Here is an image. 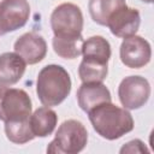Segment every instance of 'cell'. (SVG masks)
<instances>
[{"mask_svg":"<svg viewBox=\"0 0 154 154\" xmlns=\"http://www.w3.org/2000/svg\"><path fill=\"white\" fill-rule=\"evenodd\" d=\"M89 120L102 138L114 141L134 130V118L131 113L109 102H102L88 112Z\"/></svg>","mask_w":154,"mask_h":154,"instance_id":"1","label":"cell"},{"mask_svg":"<svg viewBox=\"0 0 154 154\" xmlns=\"http://www.w3.org/2000/svg\"><path fill=\"white\" fill-rule=\"evenodd\" d=\"M71 77L60 65L51 64L43 66L36 79V94L43 106L53 107L60 105L71 91Z\"/></svg>","mask_w":154,"mask_h":154,"instance_id":"2","label":"cell"},{"mask_svg":"<svg viewBox=\"0 0 154 154\" xmlns=\"http://www.w3.org/2000/svg\"><path fill=\"white\" fill-rule=\"evenodd\" d=\"M88 142V131L85 126L76 119L63 122L48 144L47 153L52 154H77L82 152Z\"/></svg>","mask_w":154,"mask_h":154,"instance_id":"3","label":"cell"},{"mask_svg":"<svg viewBox=\"0 0 154 154\" xmlns=\"http://www.w3.org/2000/svg\"><path fill=\"white\" fill-rule=\"evenodd\" d=\"M32 105L29 94L19 88L0 87V120L29 119Z\"/></svg>","mask_w":154,"mask_h":154,"instance_id":"4","label":"cell"},{"mask_svg":"<svg viewBox=\"0 0 154 154\" xmlns=\"http://www.w3.org/2000/svg\"><path fill=\"white\" fill-rule=\"evenodd\" d=\"M51 28L54 36L73 37L82 35L83 13L81 8L72 2L58 5L51 14Z\"/></svg>","mask_w":154,"mask_h":154,"instance_id":"5","label":"cell"},{"mask_svg":"<svg viewBox=\"0 0 154 154\" xmlns=\"http://www.w3.org/2000/svg\"><path fill=\"white\" fill-rule=\"evenodd\" d=\"M118 96L125 109H138L149 100L150 84L142 76L125 77L118 87Z\"/></svg>","mask_w":154,"mask_h":154,"instance_id":"6","label":"cell"},{"mask_svg":"<svg viewBox=\"0 0 154 154\" xmlns=\"http://www.w3.org/2000/svg\"><path fill=\"white\" fill-rule=\"evenodd\" d=\"M119 55L125 66L130 69H141L150 61L152 47L146 38L132 35L123 40L119 48Z\"/></svg>","mask_w":154,"mask_h":154,"instance_id":"7","label":"cell"},{"mask_svg":"<svg viewBox=\"0 0 154 154\" xmlns=\"http://www.w3.org/2000/svg\"><path fill=\"white\" fill-rule=\"evenodd\" d=\"M30 16L28 0H2L0 2V35L23 28Z\"/></svg>","mask_w":154,"mask_h":154,"instance_id":"8","label":"cell"},{"mask_svg":"<svg viewBox=\"0 0 154 154\" xmlns=\"http://www.w3.org/2000/svg\"><path fill=\"white\" fill-rule=\"evenodd\" d=\"M141 24V14L138 10L128 7V5L118 8L107 22L111 32L117 37H129L136 35Z\"/></svg>","mask_w":154,"mask_h":154,"instance_id":"9","label":"cell"},{"mask_svg":"<svg viewBox=\"0 0 154 154\" xmlns=\"http://www.w3.org/2000/svg\"><path fill=\"white\" fill-rule=\"evenodd\" d=\"M14 52L25 61V64L34 65L42 61L47 54V43L45 38L36 32H25L19 36L14 45Z\"/></svg>","mask_w":154,"mask_h":154,"instance_id":"10","label":"cell"},{"mask_svg":"<svg viewBox=\"0 0 154 154\" xmlns=\"http://www.w3.org/2000/svg\"><path fill=\"white\" fill-rule=\"evenodd\" d=\"M77 101L82 111L88 113L95 106L102 102L112 101L108 88L102 82H89L82 83L77 90Z\"/></svg>","mask_w":154,"mask_h":154,"instance_id":"11","label":"cell"},{"mask_svg":"<svg viewBox=\"0 0 154 154\" xmlns=\"http://www.w3.org/2000/svg\"><path fill=\"white\" fill-rule=\"evenodd\" d=\"M25 61L16 52L0 54V87H11L18 83L25 72Z\"/></svg>","mask_w":154,"mask_h":154,"instance_id":"12","label":"cell"},{"mask_svg":"<svg viewBox=\"0 0 154 154\" xmlns=\"http://www.w3.org/2000/svg\"><path fill=\"white\" fill-rule=\"evenodd\" d=\"M29 123L35 137H47L54 131L58 123V116L51 107L43 106L30 114Z\"/></svg>","mask_w":154,"mask_h":154,"instance_id":"13","label":"cell"},{"mask_svg":"<svg viewBox=\"0 0 154 154\" xmlns=\"http://www.w3.org/2000/svg\"><path fill=\"white\" fill-rule=\"evenodd\" d=\"M82 55L84 59L108 64V60L111 58V45L102 36H91L84 40L82 46Z\"/></svg>","mask_w":154,"mask_h":154,"instance_id":"14","label":"cell"},{"mask_svg":"<svg viewBox=\"0 0 154 154\" xmlns=\"http://www.w3.org/2000/svg\"><path fill=\"white\" fill-rule=\"evenodd\" d=\"M125 0H89L88 10L91 19L99 25H107L108 18L120 7L125 6Z\"/></svg>","mask_w":154,"mask_h":154,"instance_id":"15","label":"cell"},{"mask_svg":"<svg viewBox=\"0 0 154 154\" xmlns=\"http://www.w3.org/2000/svg\"><path fill=\"white\" fill-rule=\"evenodd\" d=\"M84 38L82 35L73 37H58L54 36L52 40V46L60 58L64 59H76L82 54V46Z\"/></svg>","mask_w":154,"mask_h":154,"instance_id":"16","label":"cell"},{"mask_svg":"<svg viewBox=\"0 0 154 154\" xmlns=\"http://www.w3.org/2000/svg\"><path fill=\"white\" fill-rule=\"evenodd\" d=\"M108 73V64L100 63L96 60L84 59L81 61L78 67V76L82 83L89 82H103Z\"/></svg>","mask_w":154,"mask_h":154,"instance_id":"17","label":"cell"},{"mask_svg":"<svg viewBox=\"0 0 154 154\" xmlns=\"http://www.w3.org/2000/svg\"><path fill=\"white\" fill-rule=\"evenodd\" d=\"M5 134L6 137L16 144H24L35 138L29 119L5 122Z\"/></svg>","mask_w":154,"mask_h":154,"instance_id":"18","label":"cell"},{"mask_svg":"<svg viewBox=\"0 0 154 154\" xmlns=\"http://www.w3.org/2000/svg\"><path fill=\"white\" fill-rule=\"evenodd\" d=\"M119 152L122 154H124V153L134 154V153H148L149 150H148V148L146 147V144L141 140L136 138V140H132V141H129L128 143H125L120 148Z\"/></svg>","mask_w":154,"mask_h":154,"instance_id":"19","label":"cell"},{"mask_svg":"<svg viewBox=\"0 0 154 154\" xmlns=\"http://www.w3.org/2000/svg\"><path fill=\"white\" fill-rule=\"evenodd\" d=\"M141 1H143V2H148V4H152V2H153V0H141Z\"/></svg>","mask_w":154,"mask_h":154,"instance_id":"20","label":"cell"}]
</instances>
